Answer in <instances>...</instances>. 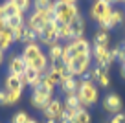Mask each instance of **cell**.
I'll list each match as a JSON object with an SVG mask.
<instances>
[{"mask_svg":"<svg viewBox=\"0 0 125 123\" xmlns=\"http://www.w3.org/2000/svg\"><path fill=\"white\" fill-rule=\"evenodd\" d=\"M53 92H55V86L48 85L44 81L41 85H37L35 88H31V99L30 101H31V105H33V108L42 112L44 108H46V105L53 99Z\"/></svg>","mask_w":125,"mask_h":123,"instance_id":"obj_4","label":"cell"},{"mask_svg":"<svg viewBox=\"0 0 125 123\" xmlns=\"http://www.w3.org/2000/svg\"><path fill=\"white\" fill-rule=\"evenodd\" d=\"M70 30H72V37L74 39H79V37H85V30H86V20L85 17L79 13L74 20L70 22Z\"/></svg>","mask_w":125,"mask_h":123,"instance_id":"obj_15","label":"cell"},{"mask_svg":"<svg viewBox=\"0 0 125 123\" xmlns=\"http://www.w3.org/2000/svg\"><path fill=\"white\" fill-rule=\"evenodd\" d=\"M4 19H2V9H0V31H2V30H4Z\"/></svg>","mask_w":125,"mask_h":123,"instance_id":"obj_38","label":"cell"},{"mask_svg":"<svg viewBox=\"0 0 125 123\" xmlns=\"http://www.w3.org/2000/svg\"><path fill=\"white\" fill-rule=\"evenodd\" d=\"M121 77L125 79V62H121Z\"/></svg>","mask_w":125,"mask_h":123,"instance_id":"obj_40","label":"cell"},{"mask_svg":"<svg viewBox=\"0 0 125 123\" xmlns=\"http://www.w3.org/2000/svg\"><path fill=\"white\" fill-rule=\"evenodd\" d=\"M0 9H2V19H8V17H11V15H15V13H19L17 6L13 4L11 0H6L4 4H0Z\"/></svg>","mask_w":125,"mask_h":123,"instance_id":"obj_23","label":"cell"},{"mask_svg":"<svg viewBox=\"0 0 125 123\" xmlns=\"http://www.w3.org/2000/svg\"><path fill=\"white\" fill-rule=\"evenodd\" d=\"M105 2H107V4H110V6H112V4H118V0H105Z\"/></svg>","mask_w":125,"mask_h":123,"instance_id":"obj_42","label":"cell"},{"mask_svg":"<svg viewBox=\"0 0 125 123\" xmlns=\"http://www.w3.org/2000/svg\"><path fill=\"white\" fill-rule=\"evenodd\" d=\"M33 42H39V37H37L30 28H26V30H24V37H22V44L26 46V44H33Z\"/></svg>","mask_w":125,"mask_h":123,"instance_id":"obj_29","label":"cell"},{"mask_svg":"<svg viewBox=\"0 0 125 123\" xmlns=\"http://www.w3.org/2000/svg\"><path fill=\"white\" fill-rule=\"evenodd\" d=\"M0 105H2V107H8V94H6L4 88L0 90Z\"/></svg>","mask_w":125,"mask_h":123,"instance_id":"obj_36","label":"cell"},{"mask_svg":"<svg viewBox=\"0 0 125 123\" xmlns=\"http://www.w3.org/2000/svg\"><path fill=\"white\" fill-rule=\"evenodd\" d=\"M6 94H8V107H9V105H17L19 103L20 96H22V90H6Z\"/></svg>","mask_w":125,"mask_h":123,"instance_id":"obj_30","label":"cell"},{"mask_svg":"<svg viewBox=\"0 0 125 123\" xmlns=\"http://www.w3.org/2000/svg\"><path fill=\"white\" fill-rule=\"evenodd\" d=\"M109 123H125V114H123V112H120V114H114L112 118H110Z\"/></svg>","mask_w":125,"mask_h":123,"instance_id":"obj_35","label":"cell"},{"mask_svg":"<svg viewBox=\"0 0 125 123\" xmlns=\"http://www.w3.org/2000/svg\"><path fill=\"white\" fill-rule=\"evenodd\" d=\"M103 108L107 112H110V114H120L121 108H123V101H121V97L118 94L110 92L103 97Z\"/></svg>","mask_w":125,"mask_h":123,"instance_id":"obj_12","label":"cell"},{"mask_svg":"<svg viewBox=\"0 0 125 123\" xmlns=\"http://www.w3.org/2000/svg\"><path fill=\"white\" fill-rule=\"evenodd\" d=\"M66 75H70V73H68V68L59 61V62H52L50 64V68H48L46 73L42 75V81L48 83V85H52V86H59V83Z\"/></svg>","mask_w":125,"mask_h":123,"instance_id":"obj_8","label":"cell"},{"mask_svg":"<svg viewBox=\"0 0 125 123\" xmlns=\"http://www.w3.org/2000/svg\"><path fill=\"white\" fill-rule=\"evenodd\" d=\"M59 2H64V4H77V0H59Z\"/></svg>","mask_w":125,"mask_h":123,"instance_id":"obj_39","label":"cell"},{"mask_svg":"<svg viewBox=\"0 0 125 123\" xmlns=\"http://www.w3.org/2000/svg\"><path fill=\"white\" fill-rule=\"evenodd\" d=\"M123 20H125V11L123 9H118V8H112L110 20H109V28L114 30V28H118L120 24H123Z\"/></svg>","mask_w":125,"mask_h":123,"instance_id":"obj_21","label":"cell"},{"mask_svg":"<svg viewBox=\"0 0 125 123\" xmlns=\"http://www.w3.org/2000/svg\"><path fill=\"white\" fill-rule=\"evenodd\" d=\"M42 114H44V119L61 121L62 114H64V103H62L61 99H57V97H53V99L46 105V108L42 110Z\"/></svg>","mask_w":125,"mask_h":123,"instance_id":"obj_10","label":"cell"},{"mask_svg":"<svg viewBox=\"0 0 125 123\" xmlns=\"http://www.w3.org/2000/svg\"><path fill=\"white\" fill-rule=\"evenodd\" d=\"M28 123H37V121H35V119H31V118H30V121H28Z\"/></svg>","mask_w":125,"mask_h":123,"instance_id":"obj_44","label":"cell"},{"mask_svg":"<svg viewBox=\"0 0 125 123\" xmlns=\"http://www.w3.org/2000/svg\"><path fill=\"white\" fill-rule=\"evenodd\" d=\"M2 62H4V51L0 50V64H2Z\"/></svg>","mask_w":125,"mask_h":123,"instance_id":"obj_41","label":"cell"},{"mask_svg":"<svg viewBox=\"0 0 125 123\" xmlns=\"http://www.w3.org/2000/svg\"><path fill=\"white\" fill-rule=\"evenodd\" d=\"M20 55H22V59H24L28 68H33L41 73H46V70L50 68V59H48V55H44V51H42L39 42L26 44Z\"/></svg>","mask_w":125,"mask_h":123,"instance_id":"obj_1","label":"cell"},{"mask_svg":"<svg viewBox=\"0 0 125 123\" xmlns=\"http://www.w3.org/2000/svg\"><path fill=\"white\" fill-rule=\"evenodd\" d=\"M79 15L77 4H64V2H53V20L57 24H70Z\"/></svg>","mask_w":125,"mask_h":123,"instance_id":"obj_6","label":"cell"},{"mask_svg":"<svg viewBox=\"0 0 125 123\" xmlns=\"http://www.w3.org/2000/svg\"><path fill=\"white\" fill-rule=\"evenodd\" d=\"M15 44V37H13V31L4 28V30L0 31V50L2 51H8L9 48Z\"/></svg>","mask_w":125,"mask_h":123,"instance_id":"obj_18","label":"cell"},{"mask_svg":"<svg viewBox=\"0 0 125 123\" xmlns=\"http://www.w3.org/2000/svg\"><path fill=\"white\" fill-rule=\"evenodd\" d=\"M24 30H26V24H24V26H19V28H15V30H11V31H13V37H15V42H22Z\"/></svg>","mask_w":125,"mask_h":123,"instance_id":"obj_34","label":"cell"},{"mask_svg":"<svg viewBox=\"0 0 125 123\" xmlns=\"http://www.w3.org/2000/svg\"><path fill=\"white\" fill-rule=\"evenodd\" d=\"M68 68V73L74 77H79V75H85L90 68H92V53L88 55H79V57H72L70 62L66 64Z\"/></svg>","mask_w":125,"mask_h":123,"instance_id":"obj_7","label":"cell"},{"mask_svg":"<svg viewBox=\"0 0 125 123\" xmlns=\"http://www.w3.org/2000/svg\"><path fill=\"white\" fill-rule=\"evenodd\" d=\"M110 13H112V6L107 4L105 0H94V4L90 6V19L96 20L98 28L103 31H110L109 28Z\"/></svg>","mask_w":125,"mask_h":123,"instance_id":"obj_3","label":"cell"},{"mask_svg":"<svg viewBox=\"0 0 125 123\" xmlns=\"http://www.w3.org/2000/svg\"><path fill=\"white\" fill-rule=\"evenodd\" d=\"M62 103L66 105V107L75 108V110L83 108V107H81V101H79V97H77V94H70V96H64V101H62Z\"/></svg>","mask_w":125,"mask_h":123,"instance_id":"obj_27","label":"cell"},{"mask_svg":"<svg viewBox=\"0 0 125 123\" xmlns=\"http://www.w3.org/2000/svg\"><path fill=\"white\" fill-rule=\"evenodd\" d=\"M77 97L81 101V107L83 108H88L92 105H96L99 101V88L98 85L90 79H81L77 83Z\"/></svg>","mask_w":125,"mask_h":123,"instance_id":"obj_2","label":"cell"},{"mask_svg":"<svg viewBox=\"0 0 125 123\" xmlns=\"http://www.w3.org/2000/svg\"><path fill=\"white\" fill-rule=\"evenodd\" d=\"M92 59L96 61V66L103 70H109V66L112 64V55H110V48L103 46H92Z\"/></svg>","mask_w":125,"mask_h":123,"instance_id":"obj_9","label":"cell"},{"mask_svg":"<svg viewBox=\"0 0 125 123\" xmlns=\"http://www.w3.org/2000/svg\"><path fill=\"white\" fill-rule=\"evenodd\" d=\"M75 114H77V110H75V108L66 107V105H64V114H62V119H61L59 123H72V119L75 118Z\"/></svg>","mask_w":125,"mask_h":123,"instance_id":"obj_31","label":"cell"},{"mask_svg":"<svg viewBox=\"0 0 125 123\" xmlns=\"http://www.w3.org/2000/svg\"><path fill=\"white\" fill-rule=\"evenodd\" d=\"M24 24H26V13H22V11H19V13H15V15L4 19V26L8 28V30H15V28L24 26Z\"/></svg>","mask_w":125,"mask_h":123,"instance_id":"obj_17","label":"cell"},{"mask_svg":"<svg viewBox=\"0 0 125 123\" xmlns=\"http://www.w3.org/2000/svg\"><path fill=\"white\" fill-rule=\"evenodd\" d=\"M109 44H110V35H109V31L98 30L96 33H94L92 46H103V48H109Z\"/></svg>","mask_w":125,"mask_h":123,"instance_id":"obj_19","label":"cell"},{"mask_svg":"<svg viewBox=\"0 0 125 123\" xmlns=\"http://www.w3.org/2000/svg\"><path fill=\"white\" fill-rule=\"evenodd\" d=\"M59 41H68L70 42L72 39V30H70V24H59Z\"/></svg>","mask_w":125,"mask_h":123,"instance_id":"obj_26","label":"cell"},{"mask_svg":"<svg viewBox=\"0 0 125 123\" xmlns=\"http://www.w3.org/2000/svg\"><path fill=\"white\" fill-rule=\"evenodd\" d=\"M72 123H92V116H90L88 108H79Z\"/></svg>","mask_w":125,"mask_h":123,"instance_id":"obj_24","label":"cell"},{"mask_svg":"<svg viewBox=\"0 0 125 123\" xmlns=\"http://www.w3.org/2000/svg\"><path fill=\"white\" fill-rule=\"evenodd\" d=\"M61 57H62V44L61 42L52 44V46L48 48V59H50L52 62H59Z\"/></svg>","mask_w":125,"mask_h":123,"instance_id":"obj_22","label":"cell"},{"mask_svg":"<svg viewBox=\"0 0 125 123\" xmlns=\"http://www.w3.org/2000/svg\"><path fill=\"white\" fill-rule=\"evenodd\" d=\"M96 85L101 86V88H109L110 86V77H109V72L107 70H101L98 75V79H96Z\"/></svg>","mask_w":125,"mask_h":123,"instance_id":"obj_28","label":"cell"},{"mask_svg":"<svg viewBox=\"0 0 125 123\" xmlns=\"http://www.w3.org/2000/svg\"><path fill=\"white\" fill-rule=\"evenodd\" d=\"M26 62H24L22 55H11L8 61V72L11 73V75H22L24 72H26Z\"/></svg>","mask_w":125,"mask_h":123,"instance_id":"obj_14","label":"cell"},{"mask_svg":"<svg viewBox=\"0 0 125 123\" xmlns=\"http://www.w3.org/2000/svg\"><path fill=\"white\" fill-rule=\"evenodd\" d=\"M77 77H74V75H66L64 79L59 83V90H61L64 96H70V94H75L77 92Z\"/></svg>","mask_w":125,"mask_h":123,"instance_id":"obj_16","label":"cell"},{"mask_svg":"<svg viewBox=\"0 0 125 123\" xmlns=\"http://www.w3.org/2000/svg\"><path fill=\"white\" fill-rule=\"evenodd\" d=\"M50 20H53V6H52L50 9H46V11H35V9H33V11L30 13V17L26 19V28H30L37 37H41L44 26H46Z\"/></svg>","mask_w":125,"mask_h":123,"instance_id":"obj_5","label":"cell"},{"mask_svg":"<svg viewBox=\"0 0 125 123\" xmlns=\"http://www.w3.org/2000/svg\"><path fill=\"white\" fill-rule=\"evenodd\" d=\"M118 2H121V4H125V0H118Z\"/></svg>","mask_w":125,"mask_h":123,"instance_id":"obj_45","label":"cell"},{"mask_svg":"<svg viewBox=\"0 0 125 123\" xmlns=\"http://www.w3.org/2000/svg\"><path fill=\"white\" fill-rule=\"evenodd\" d=\"M59 24L55 22V20H50V22L44 26V30H42V33H41V37H39V42H42V44H46L48 48L52 46V44H55V42H59Z\"/></svg>","mask_w":125,"mask_h":123,"instance_id":"obj_11","label":"cell"},{"mask_svg":"<svg viewBox=\"0 0 125 123\" xmlns=\"http://www.w3.org/2000/svg\"><path fill=\"white\" fill-rule=\"evenodd\" d=\"M28 121H30V116L24 110H19L17 114H13V118H11V123H28Z\"/></svg>","mask_w":125,"mask_h":123,"instance_id":"obj_32","label":"cell"},{"mask_svg":"<svg viewBox=\"0 0 125 123\" xmlns=\"http://www.w3.org/2000/svg\"><path fill=\"white\" fill-rule=\"evenodd\" d=\"M4 88L6 90H24L20 75H11V73H8L6 79H4Z\"/></svg>","mask_w":125,"mask_h":123,"instance_id":"obj_20","label":"cell"},{"mask_svg":"<svg viewBox=\"0 0 125 123\" xmlns=\"http://www.w3.org/2000/svg\"><path fill=\"white\" fill-rule=\"evenodd\" d=\"M118 61L125 62V44H123V46H120V57H118Z\"/></svg>","mask_w":125,"mask_h":123,"instance_id":"obj_37","label":"cell"},{"mask_svg":"<svg viewBox=\"0 0 125 123\" xmlns=\"http://www.w3.org/2000/svg\"><path fill=\"white\" fill-rule=\"evenodd\" d=\"M53 6V0H31V9L35 11H46Z\"/></svg>","mask_w":125,"mask_h":123,"instance_id":"obj_25","label":"cell"},{"mask_svg":"<svg viewBox=\"0 0 125 123\" xmlns=\"http://www.w3.org/2000/svg\"><path fill=\"white\" fill-rule=\"evenodd\" d=\"M11 2L17 6V9L22 11V13L30 11V8H31V0H11Z\"/></svg>","mask_w":125,"mask_h":123,"instance_id":"obj_33","label":"cell"},{"mask_svg":"<svg viewBox=\"0 0 125 123\" xmlns=\"http://www.w3.org/2000/svg\"><path fill=\"white\" fill-rule=\"evenodd\" d=\"M44 123H57V121H52V119H44Z\"/></svg>","mask_w":125,"mask_h":123,"instance_id":"obj_43","label":"cell"},{"mask_svg":"<svg viewBox=\"0 0 125 123\" xmlns=\"http://www.w3.org/2000/svg\"><path fill=\"white\" fill-rule=\"evenodd\" d=\"M42 75H44V73L37 72V70H33V68H26V72L20 75V81H22L24 88H26V86L35 88L37 85H41V83H42Z\"/></svg>","mask_w":125,"mask_h":123,"instance_id":"obj_13","label":"cell"}]
</instances>
